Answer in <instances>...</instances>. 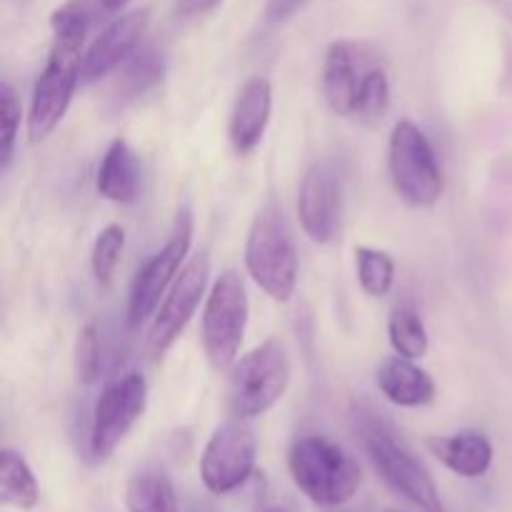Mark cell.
Returning <instances> with one entry per match:
<instances>
[{
  "mask_svg": "<svg viewBox=\"0 0 512 512\" xmlns=\"http://www.w3.org/2000/svg\"><path fill=\"white\" fill-rule=\"evenodd\" d=\"M388 175L393 190L413 208H433L445 193V175L433 143L413 120H398L388 143Z\"/></svg>",
  "mask_w": 512,
  "mask_h": 512,
  "instance_id": "5b68a950",
  "label": "cell"
},
{
  "mask_svg": "<svg viewBox=\"0 0 512 512\" xmlns=\"http://www.w3.org/2000/svg\"><path fill=\"white\" fill-rule=\"evenodd\" d=\"M363 448L373 463L375 473L390 490L423 512H445L433 475L423 463L380 423H365L360 428Z\"/></svg>",
  "mask_w": 512,
  "mask_h": 512,
  "instance_id": "8992f818",
  "label": "cell"
},
{
  "mask_svg": "<svg viewBox=\"0 0 512 512\" xmlns=\"http://www.w3.org/2000/svg\"><path fill=\"white\" fill-rule=\"evenodd\" d=\"M103 355H100V325L95 320L80 328L75 340V375L83 385H93L100 380Z\"/></svg>",
  "mask_w": 512,
  "mask_h": 512,
  "instance_id": "484cf974",
  "label": "cell"
},
{
  "mask_svg": "<svg viewBox=\"0 0 512 512\" xmlns=\"http://www.w3.org/2000/svg\"><path fill=\"white\" fill-rule=\"evenodd\" d=\"M288 470L295 488L318 508H340L358 495L363 470L358 460L323 435L298 438L288 450Z\"/></svg>",
  "mask_w": 512,
  "mask_h": 512,
  "instance_id": "7a4b0ae2",
  "label": "cell"
},
{
  "mask_svg": "<svg viewBox=\"0 0 512 512\" xmlns=\"http://www.w3.org/2000/svg\"><path fill=\"white\" fill-rule=\"evenodd\" d=\"M140 180H143V168L140 158L125 138H115L105 150L103 160L95 175V188L105 200L118 205H130L140 195Z\"/></svg>",
  "mask_w": 512,
  "mask_h": 512,
  "instance_id": "ac0fdd59",
  "label": "cell"
},
{
  "mask_svg": "<svg viewBox=\"0 0 512 512\" xmlns=\"http://www.w3.org/2000/svg\"><path fill=\"white\" fill-rule=\"evenodd\" d=\"M273 115V85L263 75H253L240 85L228 120L230 145L238 155H250L265 138Z\"/></svg>",
  "mask_w": 512,
  "mask_h": 512,
  "instance_id": "9a60e30c",
  "label": "cell"
},
{
  "mask_svg": "<svg viewBox=\"0 0 512 512\" xmlns=\"http://www.w3.org/2000/svg\"><path fill=\"white\" fill-rule=\"evenodd\" d=\"M258 438L248 420L230 418L218 425L200 455V480L213 495H230L243 488L255 473Z\"/></svg>",
  "mask_w": 512,
  "mask_h": 512,
  "instance_id": "8fae6325",
  "label": "cell"
},
{
  "mask_svg": "<svg viewBox=\"0 0 512 512\" xmlns=\"http://www.w3.org/2000/svg\"><path fill=\"white\" fill-rule=\"evenodd\" d=\"M388 340L390 348L398 355H403V358L420 360L428 355V328H425L423 315L418 313L413 303H398L390 310Z\"/></svg>",
  "mask_w": 512,
  "mask_h": 512,
  "instance_id": "7402d4cb",
  "label": "cell"
},
{
  "mask_svg": "<svg viewBox=\"0 0 512 512\" xmlns=\"http://www.w3.org/2000/svg\"><path fill=\"white\" fill-rule=\"evenodd\" d=\"M263 512H288L285 508H268V510H263Z\"/></svg>",
  "mask_w": 512,
  "mask_h": 512,
  "instance_id": "f546056e",
  "label": "cell"
},
{
  "mask_svg": "<svg viewBox=\"0 0 512 512\" xmlns=\"http://www.w3.org/2000/svg\"><path fill=\"white\" fill-rule=\"evenodd\" d=\"M125 250V228L123 225L113 223L105 225L98 233L93 243V253H90V268H93L95 280L98 285L108 288L115 278V270H118L120 258H123Z\"/></svg>",
  "mask_w": 512,
  "mask_h": 512,
  "instance_id": "cb8c5ba5",
  "label": "cell"
},
{
  "mask_svg": "<svg viewBox=\"0 0 512 512\" xmlns=\"http://www.w3.org/2000/svg\"><path fill=\"white\" fill-rule=\"evenodd\" d=\"M148 408V380L140 373H125L103 388L93 408L88 453L95 463L108 460L123 445Z\"/></svg>",
  "mask_w": 512,
  "mask_h": 512,
  "instance_id": "30bf717a",
  "label": "cell"
},
{
  "mask_svg": "<svg viewBox=\"0 0 512 512\" xmlns=\"http://www.w3.org/2000/svg\"><path fill=\"white\" fill-rule=\"evenodd\" d=\"M210 280V258L205 250L190 255L185 268L180 270V275L175 278L173 288L168 290V295L160 303L158 313L153 318V328H150L148 348L153 360H160L170 348L175 345V340L183 335V330L188 328V323L193 320L195 310L203 303L205 290H208Z\"/></svg>",
  "mask_w": 512,
  "mask_h": 512,
  "instance_id": "7c38bea8",
  "label": "cell"
},
{
  "mask_svg": "<svg viewBox=\"0 0 512 512\" xmlns=\"http://www.w3.org/2000/svg\"><path fill=\"white\" fill-rule=\"evenodd\" d=\"M93 15V0H65L50 15L53 43H50L45 68L40 70L33 95H30V143H43L53 135V130L63 123L78 85H83L80 70H83L85 40H88Z\"/></svg>",
  "mask_w": 512,
  "mask_h": 512,
  "instance_id": "6da1fadb",
  "label": "cell"
},
{
  "mask_svg": "<svg viewBox=\"0 0 512 512\" xmlns=\"http://www.w3.org/2000/svg\"><path fill=\"white\" fill-rule=\"evenodd\" d=\"M308 0H268V8H265V18L270 23H285L288 18H293Z\"/></svg>",
  "mask_w": 512,
  "mask_h": 512,
  "instance_id": "4316f807",
  "label": "cell"
},
{
  "mask_svg": "<svg viewBox=\"0 0 512 512\" xmlns=\"http://www.w3.org/2000/svg\"><path fill=\"white\" fill-rule=\"evenodd\" d=\"M428 450L450 470L465 480L483 478L495 458L493 443L480 430H460L453 435L428 438Z\"/></svg>",
  "mask_w": 512,
  "mask_h": 512,
  "instance_id": "e0dca14e",
  "label": "cell"
},
{
  "mask_svg": "<svg viewBox=\"0 0 512 512\" xmlns=\"http://www.w3.org/2000/svg\"><path fill=\"white\" fill-rule=\"evenodd\" d=\"M20 118H23V105L18 93L8 80L0 83V170H8L13 163L15 143L20 133Z\"/></svg>",
  "mask_w": 512,
  "mask_h": 512,
  "instance_id": "d4e9b609",
  "label": "cell"
},
{
  "mask_svg": "<svg viewBox=\"0 0 512 512\" xmlns=\"http://www.w3.org/2000/svg\"><path fill=\"white\" fill-rule=\"evenodd\" d=\"M298 218L313 243L328 245L343 223V185L330 165L315 163L298 188Z\"/></svg>",
  "mask_w": 512,
  "mask_h": 512,
  "instance_id": "4fadbf2b",
  "label": "cell"
},
{
  "mask_svg": "<svg viewBox=\"0 0 512 512\" xmlns=\"http://www.w3.org/2000/svg\"><path fill=\"white\" fill-rule=\"evenodd\" d=\"M388 512H400V510H388Z\"/></svg>",
  "mask_w": 512,
  "mask_h": 512,
  "instance_id": "4dcf8cb0",
  "label": "cell"
},
{
  "mask_svg": "<svg viewBox=\"0 0 512 512\" xmlns=\"http://www.w3.org/2000/svg\"><path fill=\"white\" fill-rule=\"evenodd\" d=\"M128 3L130 0H98L100 8L108 10V13H120V10H123Z\"/></svg>",
  "mask_w": 512,
  "mask_h": 512,
  "instance_id": "f1b7e54d",
  "label": "cell"
},
{
  "mask_svg": "<svg viewBox=\"0 0 512 512\" xmlns=\"http://www.w3.org/2000/svg\"><path fill=\"white\" fill-rule=\"evenodd\" d=\"M385 70L380 50L353 38H338L328 45L320 70V93L325 105L340 118H358L370 80Z\"/></svg>",
  "mask_w": 512,
  "mask_h": 512,
  "instance_id": "ba28073f",
  "label": "cell"
},
{
  "mask_svg": "<svg viewBox=\"0 0 512 512\" xmlns=\"http://www.w3.org/2000/svg\"><path fill=\"white\" fill-rule=\"evenodd\" d=\"M355 273L365 295L385 298L395 283V260L385 250L358 245L355 248Z\"/></svg>",
  "mask_w": 512,
  "mask_h": 512,
  "instance_id": "603a6c76",
  "label": "cell"
},
{
  "mask_svg": "<svg viewBox=\"0 0 512 512\" xmlns=\"http://www.w3.org/2000/svg\"><path fill=\"white\" fill-rule=\"evenodd\" d=\"M165 55L153 45H140L118 70L115 78V98L120 103H135L153 93L165 80Z\"/></svg>",
  "mask_w": 512,
  "mask_h": 512,
  "instance_id": "d6986e66",
  "label": "cell"
},
{
  "mask_svg": "<svg viewBox=\"0 0 512 512\" xmlns=\"http://www.w3.org/2000/svg\"><path fill=\"white\" fill-rule=\"evenodd\" d=\"M290 358L280 340L270 338L230 365L225 403L233 418L255 420L283 400L290 385Z\"/></svg>",
  "mask_w": 512,
  "mask_h": 512,
  "instance_id": "277c9868",
  "label": "cell"
},
{
  "mask_svg": "<svg viewBox=\"0 0 512 512\" xmlns=\"http://www.w3.org/2000/svg\"><path fill=\"white\" fill-rule=\"evenodd\" d=\"M150 25V10L138 8L115 18L93 43L85 48L80 83L93 85L118 70L143 45Z\"/></svg>",
  "mask_w": 512,
  "mask_h": 512,
  "instance_id": "5bb4252c",
  "label": "cell"
},
{
  "mask_svg": "<svg viewBox=\"0 0 512 512\" xmlns=\"http://www.w3.org/2000/svg\"><path fill=\"white\" fill-rule=\"evenodd\" d=\"M40 500V485L33 468L18 450H0V503L30 512Z\"/></svg>",
  "mask_w": 512,
  "mask_h": 512,
  "instance_id": "ffe728a7",
  "label": "cell"
},
{
  "mask_svg": "<svg viewBox=\"0 0 512 512\" xmlns=\"http://www.w3.org/2000/svg\"><path fill=\"white\" fill-rule=\"evenodd\" d=\"M375 385L383 398L398 408H425L438 395L433 375L420 368L415 360L403 358L398 353L380 360L378 370H375Z\"/></svg>",
  "mask_w": 512,
  "mask_h": 512,
  "instance_id": "2e32d148",
  "label": "cell"
},
{
  "mask_svg": "<svg viewBox=\"0 0 512 512\" xmlns=\"http://www.w3.org/2000/svg\"><path fill=\"white\" fill-rule=\"evenodd\" d=\"M223 0H175V13L180 18H200L215 10Z\"/></svg>",
  "mask_w": 512,
  "mask_h": 512,
  "instance_id": "83f0119b",
  "label": "cell"
},
{
  "mask_svg": "<svg viewBox=\"0 0 512 512\" xmlns=\"http://www.w3.org/2000/svg\"><path fill=\"white\" fill-rule=\"evenodd\" d=\"M193 233V215H190V210H180L178 218H175L173 230H170L168 243H165L158 253L150 255V258L138 268L133 283H130L128 308H125V318H128V325L133 330L140 328L145 320H150L158 313L160 298L168 295L175 278H178L180 270L188 263Z\"/></svg>",
  "mask_w": 512,
  "mask_h": 512,
  "instance_id": "9c48e42d",
  "label": "cell"
},
{
  "mask_svg": "<svg viewBox=\"0 0 512 512\" xmlns=\"http://www.w3.org/2000/svg\"><path fill=\"white\" fill-rule=\"evenodd\" d=\"M128 512H180L173 480L160 468H143L128 480L125 490Z\"/></svg>",
  "mask_w": 512,
  "mask_h": 512,
  "instance_id": "44dd1931",
  "label": "cell"
},
{
  "mask_svg": "<svg viewBox=\"0 0 512 512\" xmlns=\"http://www.w3.org/2000/svg\"><path fill=\"white\" fill-rule=\"evenodd\" d=\"M245 270L275 303H288L298 288L300 260L283 210L265 203L255 215L245 240Z\"/></svg>",
  "mask_w": 512,
  "mask_h": 512,
  "instance_id": "3957f363",
  "label": "cell"
},
{
  "mask_svg": "<svg viewBox=\"0 0 512 512\" xmlns=\"http://www.w3.org/2000/svg\"><path fill=\"white\" fill-rule=\"evenodd\" d=\"M250 300L245 280L225 270L210 288L203 310V350L213 370H228L238 360L248 330Z\"/></svg>",
  "mask_w": 512,
  "mask_h": 512,
  "instance_id": "52a82bcc",
  "label": "cell"
}]
</instances>
